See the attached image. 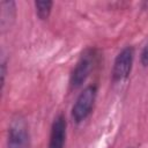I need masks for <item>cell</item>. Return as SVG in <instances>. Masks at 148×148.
<instances>
[{
  "instance_id": "5",
  "label": "cell",
  "mask_w": 148,
  "mask_h": 148,
  "mask_svg": "<svg viewBox=\"0 0 148 148\" xmlns=\"http://www.w3.org/2000/svg\"><path fill=\"white\" fill-rule=\"evenodd\" d=\"M67 138V119L62 112L54 116L49 135L47 148H65Z\"/></svg>"
},
{
  "instance_id": "9",
  "label": "cell",
  "mask_w": 148,
  "mask_h": 148,
  "mask_svg": "<svg viewBox=\"0 0 148 148\" xmlns=\"http://www.w3.org/2000/svg\"><path fill=\"white\" fill-rule=\"evenodd\" d=\"M140 64L142 67L148 68V42L143 45V47L140 52Z\"/></svg>"
},
{
  "instance_id": "1",
  "label": "cell",
  "mask_w": 148,
  "mask_h": 148,
  "mask_svg": "<svg viewBox=\"0 0 148 148\" xmlns=\"http://www.w3.org/2000/svg\"><path fill=\"white\" fill-rule=\"evenodd\" d=\"M101 57V51L96 46H87L84 50H82L69 74L68 86L71 90H76L86 83L87 79L98 66Z\"/></svg>"
},
{
  "instance_id": "8",
  "label": "cell",
  "mask_w": 148,
  "mask_h": 148,
  "mask_svg": "<svg viewBox=\"0 0 148 148\" xmlns=\"http://www.w3.org/2000/svg\"><path fill=\"white\" fill-rule=\"evenodd\" d=\"M6 75H7V59L2 58L0 64V84H1V92L3 91L5 84H6Z\"/></svg>"
},
{
  "instance_id": "10",
  "label": "cell",
  "mask_w": 148,
  "mask_h": 148,
  "mask_svg": "<svg viewBox=\"0 0 148 148\" xmlns=\"http://www.w3.org/2000/svg\"><path fill=\"white\" fill-rule=\"evenodd\" d=\"M127 148H133V147H127Z\"/></svg>"
},
{
  "instance_id": "3",
  "label": "cell",
  "mask_w": 148,
  "mask_h": 148,
  "mask_svg": "<svg viewBox=\"0 0 148 148\" xmlns=\"http://www.w3.org/2000/svg\"><path fill=\"white\" fill-rule=\"evenodd\" d=\"M7 148H31L29 124L22 113H15L7 130Z\"/></svg>"
},
{
  "instance_id": "4",
  "label": "cell",
  "mask_w": 148,
  "mask_h": 148,
  "mask_svg": "<svg viewBox=\"0 0 148 148\" xmlns=\"http://www.w3.org/2000/svg\"><path fill=\"white\" fill-rule=\"evenodd\" d=\"M135 49L132 45L124 46L116 56L111 68V81L113 83H120L126 81L132 72L134 62Z\"/></svg>"
},
{
  "instance_id": "7",
  "label": "cell",
  "mask_w": 148,
  "mask_h": 148,
  "mask_svg": "<svg viewBox=\"0 0 148 148\" xmlns=\"http://www.w3.org/2000/svg\"><path fill=\"white\" fill-rule=\"evenodd\" d=\"M34 6H35L36 16L38 17V20L46 21L51 16L54 2L51 0H46V1H37L36 0V1H34Z\"/></svg>"
},
{
  "instance_id": "2",
  "label": "cell",
  "mask_w": 148,
  "mask_h": 148,
  "mask_svg": "<svg viewBox=\"0 0 148 148\" xmlns=\"http://www.w3.org/2000/svg\"><path fill=\"white\" fill-rule=\"evenodd\" d=\"M97 94L98 86L96 83H89L80 91L71 109V118L75 125L82 124L91 114Z\"/></svg>"
},
{
  "instance_id": "6",
  "label": "cell",
  "mask_w": 148,
  "mask_h": 148,
  "mask_svg": "<svg viewBox=\"0 0 148 148\" xmlns=\"http://www.w3.org/2000/svg\"><path fill=\"white\" fill-rule=\"evenodd\" d=\"M1 7V18H0V25L1 30H8L12 24L14 23L17 14L16 9V2L13 0H3L0 3Z\"/></svg>"
}]
</instances>
